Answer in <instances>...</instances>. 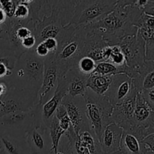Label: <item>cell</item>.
<instances>
[{
  "label": "cell",
  "mask_w": 154,
  "mask_h": 154,
  "mask_svg": "<svg viewBox=\"0 0 154 154\" xmlns=\"http://www.w3.org/2000/svg\"><path fill=\"white\" fill-rule=\"evenodd\" d=\"M145 99L146 102L149 104L151 108H154V89L147 90H143V91L140 92Z\"/></svg>",
  "instance_id": "74e56055"
},
{
  "label": "cell",
  "mask_w": 154,
  "mask_h": 154,
  "mask_svg": "<svg viewBox=\"0 0 154 154\" xmlns=\"http://www.w3.org/2000/svg\"><path fill=\"white\" fill-rule=\"evenodd\" d=\"M137 93L138 90L134 86L129 96L123 102L113 106L111 114V122L123 128V130L132 129L134 126L133 115Z\"/></svg>",
  "instance_id": "9a60e30c"
},
{
  "label": "cell",
  "mask_w": 154,
  "mask_h": 154,
  "mask_svg": "<svg viewBox=\"0 0 154 154\" xmlns=\"http://www.w3.org/2000/svg\"><path fill=\"white\" fill-rule=\"evenodd\" d=\"M32 110L17 111L0 117V134L25 136L32 124Z\"/></svg>",
  "instance_id": "8fae6325"
},
{
  "label": "cell",
  "mask_w": 154,
  "mask_h": 154,
  "mask_svg": "<svg viewBox=\"0 0 154 154\" xmlns=\"http://www.w3.org/2000/svg\"><path fill=\"white\" fill-rule=\"evenodd\" d=\"M123 132V128L114 123H111L105 126L99 139L102 154H109L120 150Z\"/></svg>",
  "instance_id": "ffe728a7"
},
{
  "label": "cell",
  "mask_w": 154,
  "mask_h": 154,
  "mask_svg": "<svg viewBox=\"0 0 154 154\" xmlns=\"http://www.w3.org/2000/svg\"><path fill=\"white\" fill-rule=\"evenodd\" d=\"M42 42L45 45V46H46L47 49L48 50L49 53H54V54H55L57 50V48H58V42H57V39L50 38L45 39Z\"/></svg>",
  "instance_id": "8d00e7d4"
},
{
  "label": "cell",
  "mask_w": 154,
  "mask_h": 154,
  "mask_svg": "<svg viewBox=\"0 0 154 154\" xmlns=\"http://www.w3.org/2000/svg\"><path fill=\"white\" fill-rule=\"evenodd\" d=\"M154 133V130L141 127H132L123 130L120 143V150L123 154H141V141Z\"/></svg>",
  "instance_id": "e0dca14e"
},
{
  "label": "cell",
  "mask_w": 154,
  "mask_h": 154,
  "mask_svg": "<svg viewBox=\"0 0 154 154\" xmlns=\"http://www.w3.org/2000/svg\"><path fill=\"white\" fill-rule=\"evenodd\" d=\"M138 33L145 45V61H154V28H138Z\"/></svg>",
  "instance_id": "83f0119b"
},
{
  "label": "cell",
  "mask_w": 154,
  "mask_h": 154,
  "mask_svg": "<svg viewBox=\"0 0 154 154\" xmlns=\"http://www.w3.org/2000/svg\"><path fill=\"white\" fill-rule=\"evenodd\" d=\"M7 20H8V17L6 16L4 11L0 8V24H2V23H6Z\"/></svg>",
  "instance_id": "60d3db41"
},
{
  "label": "cell",
  "mask_w": 154,
  "mask_h": 154,
  "mask_svg": "<svg viewBox=\"0 0 154 154\" xmlns=\"http://www.w3.org/2000/svg\"><path fill=\"white\" fill-rule=\"evenodd\" d=\"M21 46L25 51L35 48L36 46V39L34 35L26 38L21 42Z\"/></svg>",
  "instance_id": "e575fe53"
},
{
  "label": "cell",
  "mask_w": 154,
  "mask_h": 154,
  "mask_svg": "<svg viewBox=\"0 0 154 154\" xmlns=\"http://www.w3.org/2000/svg\"><path fill=\"white\" fill-rule=\"evenodd\" d=\"M133 87V81L130 77L126 74H117L113 76L112 82L105 96L114 106L123 102L129 96Z\"/></svg>",
  "instance_id": "2e32d148"
},
{
  "label": "cell",
  "mask_w": 154,
  "mask_h": 154,
  "mask_svg": "<svg viewBox=\"0 0 154 154\" xmlns=\"http://www.w3.org/2000/svg\"><path fill=\"white\" fill-rule=\"evenodd\" d=\"M68 94V87L66 81L63 77L60 78L57 90L54 96L47 101L44 105H41V114L42 120L46 127H49V125L55 114L56 111L59 105L61 104L63 98Z\"/></svg>",
  "instance_id": "ac0fdd59"
},
{
  "label": "cell",
  "mask_w": 154,
  "mask_h": 154,
  "mask_svg": "<svg viewBox=\"0 0 154 154\" xmlns=\"http://www.w3.org/2000/svg\"><path fill=\"white\" fill-rule=\"evenodd\" d=\"M138 92L154 89V61H145L132 78Z\"/></svg>",
  "instance_id": "7402d4cb"
},
{
  "label": "cell",
  "mask_w": 154,
  "mask_h": 154,
  "mask_svg": "<svg viewBox=\"0 0 154 154\" xmlns=\"http://www.w3.org/2000/svg\"><path fill=\"white\" fill-rule=\"evenodd\" d=\"M34 50L36 55L42 59H45V57L50 54L49 51L47 49L46 46H45V45L43 42H41V43L38 44V45L35 47Z\"/></svg>",
  "instance_id": "d590c367"
},
{
  "label": "cell",
  "mask_w": 154,
  "mask_h": 154,
  "mask_svg": "<svg viewBox=\"0 0 154 154\" xmlns=\"http://www.w3.org/2000/svg\"><path fill=\"white\" fill-rule=\"evenodd\" d=\"M78 135L80 141L88 149L90 154H102L100 143L91 129H83Z\"/></svg>",
  "instance_id": "4316f807"
},
{
  "label": "cell",
  "mask_w": 154,
  "mask_h": 154,
  "mask_svg": "<svg viewBox=\"0 0 154 154\" xmlns=\"http://www.w3.org/2000/svg\"><path fill=\"white\" fill-rule=\"evenodd\" d=\"M2 40H3V39L0 38V45H1V43H2ZM4 40H5V39H4Z\"/></svg>",
  "instance_id": "7dc6e473"
},
{
  "label": "cell",
  "mask_w": 154,
  "mask_h": 154,
  "mask_svg": "<svg viewBox=\"0 0 154 154\" xmlns=\"http://www.w3.org/2000/svg\"><path fill=\"white\" fill-rule=\"evenodd\" d=\"M48 129H49L50 137H51V143H52V153H57L58 151L60 139L65 135L66 132L60 126L59 120H57L55 115L54 116L50 123Z\"/></svg>",
  "instance_id": "f1b7e54d"
},
{
  "label": "cell",
  "mask_w": 154,
  "mask_h": 154,
  "mask_svg": "<svg viewBox=\"0 0 154 154\" xmlns=\"http://www.w3.org/2000/svg\"><path fill=\"white\" fill-rule=\"evenodd\" d=\"M86 38L87 32L84 26H78L70 36L58 45L54 59L60 78L64 76L69 69L77 66L79 60L83 57Z\"/></svg>",
  "instance_id": "3957f363"
},
{
  "label": "cell",
  "mask_w": 154,
  "mask_h": 154,
  "mask_svg": "<svg viewBox=\"0 0 154 154\" xmlns=\"http://www.w3.org/2000/svg\"><path fill=\"white\" fill-rule=\"evenodd\" d=\"M118 0H81L69 25L85 26L100 20L115 9Z\"/></svg>",
  "instance_id": "5b68a950"
},
{
  "label": "cell",
  "mask_w": 154,
  "mask_h": 154,
  "mask_svg": "<svg viewBox=\"0 0 154 154\" xmlns=\"http://www.w3.org/2000/svg\"><path fill=\"white\" fill-rule=\"evenodd\" d=\"M33 1L34 0H20L19 1V3H23V4H26V5H31L32 3L33 2Z\"/></svg>",
  "instance_id": "b9f144b4"
},
{
  "label": "cell",
  "mask_w": 154,
  "mask_h": 154,
  "mask_svg": "<svg viewBox=\"0 0 154 154\" xmlns=\"http://www.w3.org/2000/svg\"><path fill=\"white\" fill-rule=\"evenodd\" d=\"M38 102V93L10 87L0 102V117L17 111H29Z\"/></svg>",
  "instance_id": "ba28073f"
},
{
  "label": "cell",
  "mask_w": 154,
  "mask_h": 154,
  "mask_svg": "<svg viewBox=\"0 0 154 154\" xmlns=\"http://www.w3.org/2000/svg\"><path fill=\"white\" fill-rule=\"evenodd\" d=\"M61 103L66 108L72 128L77 135L83 129H92L86 114L85 102L83 96L72 97L67 94Z\"/></svg>",
  "instance_id": "7c38bea8"
},
{
  "label": "cell",
  "mask_w": 154,
  "mask_h": 154,
  "mask_svg": "<svg viewBox=\"0 0 154 154\" xmlns=\"http://www.w3.org/2000/svg\"><path fill=\"white\" fill-rule=\"evenodd\" d=\"M137 0H118L117 3V8H125L128 6H134Z\"/></svg>",
  "instance_id": "ab89813d"
},
{
  "label": "cell",
  "mask_w": 154,
  "mask_h": 154,
  "mask_svg": "<svg viewBox=\"0 0 154 154\" xmlns=\"http://www.w3.org/2000/svg\"><path fill=\"white\" fill-rule=\"evenodd\" d=\"M51 154H70V153H69V152H65L63 151V150H58L57 153H51Z\"/></svg>",
  "instance_id": "ee69618b"
},
{
  "label": "cell",
  "mask_w": 154,
  "mask_h": 154,
  "mask_svg": "<svg viewBox=\"0 0 154 154\" xmlns=\"http://www.w3.org/2000/svg\"><path fill=\"white\" fill-rule=\"evenodd\" d=\"M13 17L18 20H31V11L29 6L23 3H18L16 5Z\"/></svg>",
  "instance_id": "1f68e13d"
},
{
  "label": "cell",
  "mask_w": 154,
  "mask_h": 154,
  "mask_svg": "<svg viewBox=\"0 0 154 154\" xmlns=\"http://www.w3.org/2000/svg\"><path fill=\"white\" fill-rule=\"evenodd\" d=\"M8 41L10 44L11 48L17 58L26 52L21 46L22 40L34 35V23L31 20H18L12 17L8 18Z\"/></svg>",
  "instance_id": "4fadbf2b"
},
{
  "label": "cell",
  "mask_w": 154,
  "mask_h": 154,
  "mask_svg": "<svg viewBox=\"0 0 154 154\" xmlns=\"http://www.w3.org/2000/svg\"><path fill=\"white\" fill-rule=\"evenodd\" d=\"M2 98H1V97H0V102H1V100H2Z\"/></svg>",
  "instance_id": "681fc988"
},
{
  "label": "cell",
  "mask_w": 154,
  "mask_h": 154,
  "mask_svg": "<svg viewBox=\"0 0 154 154\" xmlns=\"http://www.w3.org/2000/svg\"><path fill=\"white\" fill-rule=\"evenodd\" d=\"M5 150H4V147H3V144L2 142V140H1V136H0V153H3Z\"/></svg>",
  "instance_id": "7bdbcfd3"
},
{
  "label": "cell",
  "mask_w": 154,
  "mask_h": 154,
  "mask_svg": "<svg viewBox=\"0 0 154 154\" xmlns=\"http://www.w3.org/2000/svg\"><path fill=\"white\" fill-rule=\"evenodd\" d=\"M67 84L68 94L72 97L84 96L87 89L88 77L83 75L77 66L71 68L63 76Z\"/></svg>",
  "instance_id": "44dd1931"
},
{
  "label": "cell",
  "mask_w": 154,
  "mask_h": 154,
  "mask_svg": "<svg viewBox=\"0 0 154 154\" xmlns=\"http://www.w3.org/2000/svg\"><path fill=\"white\" fill-rule=\"evenodd\" d=\"M93 73L99 74L101 75H107V76L122 74L118 68L108 61H102L96 63V69Z\"/></svg>",
  "instance_id": "f546056e"
},
{
  "label": "cell",
  "mask_w": 154,
  "mask_h": 154,
  "mask_svg": "<svg viewBox=\"0 0 154 154\" xmlns=\"http://www.w3.org/2000/svg\"><path fill=\"white\" fill-rule=\"evenodd\" d=\"M109 154H123V153H122V152L120 151V150H117V151H115V152H113V153H109Z\"/></svg>",
  "instance_id": "f6af8a7d"
},
{
  "label": "cell",
  "mask_w": 154,
  "mask_h": 154,
  "mask_svg": "<svg viewBox=\"0 0 154 154\" xmlns=\"http://www.w3.org/2000/svg\"><path fill=\"white\" fill-rule=\"evenodd\" d=\"M113 76L101 75L93 73L87 79V88L100 96H105L113 80Z\"/></svg>",
  "instance_id": "484cf974"
},
{
  "label": "cell",
  "mask_w": 154,
  "mask_h": 154,
  "mask_svg": "<svg viewBox=\"0 0 154 154\" xmlns=\"http://www.w3.org/2000/svg\"><path fill=\"white\" fill-rule=\"evenodd\" d=\"M124 55L126 66L134 72L145 62V45L141 35H127L117 43Z\"/></svg>",
  "instance_id": "9c48e42d"
},
{
  "label": "cell",
  "mask_w": 154,
  "mask_h": 154,
  "mask_svg": "<svg viewBox=\"0 0 154 154\" xmlns=\"http://www.w3.org/2000/svg\"><path fill=\"white\" fill-rule=\"evenodd\" d=\"M75 28L76 27L74 26L69 24L63 26L58 15L55 12H52L51 15L44 17L41 20L34 23V35L36 39V45L50 38L57 39L58 44H60L71 35Z\"/></svg>",
  "instance_id": "52a82bcc"
},
{
  "label": "cell",
  "mask_w": 154,
  "mask_h": 154,
  "mask_svg": "<svg viewBox=\"0 0 154 154\" xmlns=\"http://www.w3.org/2000/svg\"><path fill=\"white\" fill-rule=\"evenodd\" d=\"M4 150L7 154H32L25 136L0 134Z\"/></svg>",
  "instance_id": "d4e9b609"
},
{
  "label": "cell",
  "mask_w": 154,
  "mask_h": 154,
  "mask_svg": "<svg viewBox=\"0 0 154 154\" xmlns=\"http://www.w3.org/2000/svg\"><path fill=\"white\" fill-rule=\"evenodd\" d=\"M96 67V62L92 58L86 57V56L81 57L78 61V64H77V68L80 71V72H81L83 75L87 77H89L94 72Z\"/></svg>",
  "instance_id": "4dcf8cb0"
},
{
  "label": "cell",
  "mask_w": 154,
  "mask_h": 154,
  "mask_svg": "<svg viewBox=\"0 0 154 154\" xmlns=\"http://www.w3.org/2000/svg\"><path fill=\"white\" fill-rule=\"evenodd\" d=\"M133 124V127L154 130V108L149 105L140 92H138L135 98Z\"/></svg>",
  "instance_id": "d6986e66"
},
{
  "label": "cell",
  "mask_w": 154,
  "mask_h": 154,
  "mask_svg": "<svg viewBox=\"0 0 154 154\" xmlns=\"http://www.w3.org/2000/svg\"><path fill=\"white\" fill-rule=\"evenodd\" d=\"M16 61L17 57L8 41L3 39L0 45V80L11 75Z\"/></svg>",
  "instance_id": "cb8c5ba5"
},
{
  "label": "cell",
  "mask_w": 154,
  "mask_h": 154,
  "mask_svg": "<svg viewBox=\"0 0 154 154\" xmlns=\"http://www.w3.org/2000/svg\"><path fill=\"white\" fill-rule=\"evenodd\" d=\"M81 0H34L29 5L31 20L33 23L55 12L63 26L69 23L75 8Z\"/></svg>",
  "instance_id": "8992f818"
},
{
  "label": "cell",
  "mask_w": 154,
  "mask_h": 154,
  "mask_svg": "<svg viewBox=\"0 0 154 154\" xmlns=\"http://www.w3.org/2000/svg\"><path fill=\"white\" fill-rule=\"evenodd\" d=\"M0 154H7V153H5V151H4V152H3V153H0Z\"/></svg>",
  "instance_id": "c3c4849f"
},
{
  "label": "cell",
  "mask_w": 154,
  "mask_h": 154,
  "mask_svg": "<svg viewBox=\"0 0 154 154\" xmlns=\"http://www.w3.org/2000/svg\"><path fill=\"white\" fill-rule=\"evenodd\" d=\"M59 79V69L54 59V54L50 53L44 59L43 78L38 94V103L44 105L54 96L58 85Z\"/></svg>",
  "instance_id": "30bf717a"
},
{
  "label": "cell",
  "mask_w": 154,
  "mask_h": 154,
  "mask_svg": "<svg viewBox=\"0 0 154 154\" xmlns=\"http://www.w3.org/2000/svg\"><path fill=\"white\" fill-rule=\"evenodd\" d=\"M8 20L6 23L0 24V38L8 40Z\"/></svg>",
  "instance_id": "f35d334b"
},
{
  "label": "cell",
  "mask_w": 154,
  "mask_h": 154,
  "mask_svg": "<svg viewBox=\"0 0 154 154\" xmlns=\"http://www.w3.org/2000/svg\"><path fill=\"white\" fill-rule=\"evenodd\" d=\"M25 139L32 154H51L52 143L49 129L45 125L32 124L25 135Z\"/></svg>",
  "instance_id": "5bb4252c"
},
{
  "label": "cell",
  "mask_w": 154,
  "mask_h": 154,
  "mask_svg": "<svg viewBox=\"0 0 154 154\" xmlns=\"http://www.w3.org/2000/svg\"><path fill=\"white\" fill-rule=\"evenodd\" d=\"M17 4L14 0H0V8L5 13L8 18H12Z\"/></svg>",
  "instance_id": "836d02e7"
},
{
  "label": "cell",
  "mask_w": 154,
  "mask_h": 154,
  "mask_svg": "<svg viewBox=\"0 0 154 154\" xmlns=\"http://www.w3.org/2000/svg\"><path fill=\"white\" fill-rule=\"evenodd\" d=\"M108 45L106 41L98 34H87L83 57H89L96 63L103 61L102 51Z\"/></svg>",
  "instance_id": "603a6c76"
},
{
  "label": "cell",
  "mask_w": 154,
  "mask_h": 154,
  "mask_svg": "<svg viewBox=\"0 0 154 154\" xmlns=\"http://www.w3.org/2000/svg\"><path fill=\"white\" fill-rule=\"evenodd\" d=\"M141 154H154V133L147 135L141 141Z\"/></svg>",
  "instance_id": "d6a6232c"
},
{
  "label": "cell",
  "mask_w": 154,
  "mask_h": 154,
  "mask_svg": "<svg viewBox=\"0 0 154 154\" xmlns=\"http://www.w3.org/2000/svg\"><path fill=\"white\" fill-rule=\"evenodd\" d=\"M143 11L135 6L116 7L113 11L100 20L85 26L87 34H98L102 36L110 46L117 45L123 38L137 34L138 28L134 23Z\"/></svg>",
  "instance_id": "6da1fadb"
},
{
  "label": "cell",
  "mask_w": 154,
  "mask_h": 154,
  "mask_svg": "<svg viewBox=\"0 0 154 154\" xmlns=\"http://www.w3.org/2000/svg\"><path fill=\"white\" fill-rule=\"evenodd\" d=\"M14 2L16 3L17 5L18 3H19V1H20V0H14Z\"/></svg>",
  "instance_id": "bcb514c9"
},
{
  "label": "cell",
  "mask_w": 154,
  "mask_h": 154,
  "mask_svg": "<svg viewBox=\"0 0 154 154\" xmlns=\"http://www.w3.org/2000/svg\"><path fill=\"white\" fill-rule=\"evenodd\" d=\"M83 97L85 102L87 117L92 130L99 140L105 126L112 123L111 114L113 105L105 96L96 94L89 88Z\"/></svg>",
  "instance_id": "277c9868"
},
{
  "label": "cell",
  "mask_w": 154,
  "mask_h": 154,
  "mask_svg": "<svg viewBox=\"0 0 154 154\" xmlns=\"http://www.w3.org/2000/svg\"><path fill=\"white\" fill-rule=\"evenodd\" d=\"M44 59L36 55L34 48L17 58L11 75L3 78L9 88L29 90L38 93L42 83Z\"/></svg>",
  "instance_id": "7a4b0ae2"
}]
</instances>
